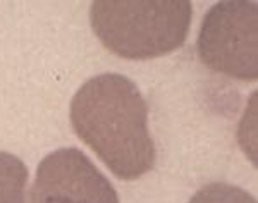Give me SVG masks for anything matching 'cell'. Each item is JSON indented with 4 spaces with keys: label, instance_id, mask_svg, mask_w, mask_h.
<instances>
[{
    "label": "cell",
    "instance_id": "cell-4",
    "mask_svg": "<svg viewBox=\"0 0 258 203\" xmlns=\"http://www.w3.org/2000/svg\"><path fill=\"white\" fill-rule=\"evenodd\" d=\"M33 203H119V196L86 153L59 148L36 167Z\"/></svg>",
    "mask_w": 258,
    "mask_h": 203
},
{
    "label": "cell",
    "instance_id": "cell-6",
    "mask_svg": "<svg viewBox=\"0 0 258 203\" xmlns=\"http://www.w3.org/2000/svg\"><path fill=\"white\" fill-rule=\"evenodd\" d=\"M188 203H256V200L238 186L210 183L200 188Z\"/></svg>",
    "mask_w": 258,
    "mask_h": 203
},
{
    "label": "cell",
    "instance_id": "cell-1",
    "mask_svg": "<svg viewBox=\"0 0 258 203\" xmlns=\"http://www.w3.org/2000/svg\"><path fill=\"white\" fill-rule=\"evenodd\" d=\"M69 117L78 138L119 179H140L153 169L148 103L129 78L117 73L91 78L74 93Z\"/></svg>",
    "mask_w": 258,
    "mask_h": 203
},
{
    "label": "cell",
    "instance_id": "cell-5",
    "mask_svg": "<svg viewBox=\"0 0 258 203\" xmlns=\"http://www.w3.org/2000/svg\"><path fill=\"white\" fill-rule=\"evenodd\" d=\"M28 167L19 157L0 152V203H30L26 196Z\"/></svg>",
    "mask_w": 258,
    "mask_h": 203
},
{
    "label": "cell",
    "instance_id": "cell-3",
    "mask_svg": "<svg viewBox=\"0 0 258 203\" xmlns=\"http://www.w3.org/2000/svg\"><path fill=\"white\" fill-rule=\"evenodd\" d=\"M198 55L212 71L238 81L258 80V6L248 0H224L202 21Z\"/></svg>",
    "mask_w": 258,
    "mask_h": 203
},
{
    "label": "cell",
    "instance_id": "cell-2",
    "mask_svg": "<svg viewBox=\"0 0 258 203\" xmlns=\"http://www.w3.org/2000/svg\"><path fill=\"white\" fill-rule=\"evenodd\" d=\"M188 0H97L90 6L91 30L114 55L148 60L179 50L189 35Z\"/></svg>",
    "mask_w": 258,
    "mask_h": 203
}]
</instances>
